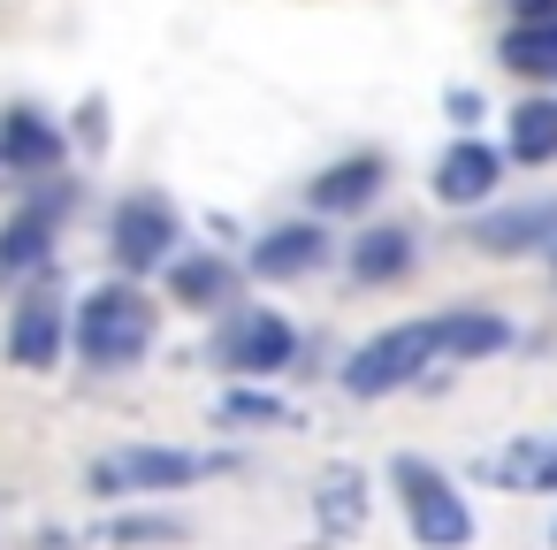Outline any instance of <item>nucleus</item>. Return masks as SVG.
<instances>
[{
    "label": "nucleus",
    "instance_id": "1",
    "mask_svg": "<svg viewBox=\"0 0 557 550\" xmlns=\"http://www.w3.org/2000/svg\"><path fill=\"white\" fill-rule=\"evenodd\" d=\"M146 344H153V306H146L138 283H100L77 306V352L92 367H131Z\"/></svg>",
    "mask_w": 557,
    "mask_h": 550
},
{
    "label": "nucleus",
    "instance_id": "2",
    "mask_svg": "<svg viewBox=\"0 0 557 550\" xmlns=\"http://www.w3.org/2000/svg\"><path fill=\"white\" fill-rule=\"evenodd\" d=\"M435 359H450V352H443V321H405V329H389V337H374V344L351 352L344 390H351V398H382V390H405V382H412L420 367H435Z\"/></svg>",
    "mask_w": 557,
    "mask_h": 550
},
{
    "label": "nucleus",
    "instance_id": "3",
    "mask_svg": "<svg viewBox=\"0 0 557 550\" xmlns=\"http://www.w3.org/2000/svg\"><path fill=\"white\" fill-rule=\"evenodd\" d=\"M389 481H397L405 520H412V535H420L428 550H466V542H473V512H466V497H458L428 459H397Z\"/></svg>",
    "mask_w": 557,
    "mask_h": 550
},
{
    "label": "nucleus",
    "instance_id": "4",
    "mask_svg": "<svg viewBox=\"0 0 557 550\" xmlns=\"http://www.w3.org/2000/svg\"><path fill=\"white\" fill-rule=\"evenodd\" d=\"M222 459H199V451H153V443H131V451H108L92 466V489L100 497H131V489H191L199 474H214Z\"/></svg>",
    "mask_w": 557,
    "mask_h": 550
},
{
    "label": "nucleus",
    "instance_id": "5",
    "mask_svg": "<svg viewBox=\"0 0 557 550\" xmlns=\"http://www.w3.org/2000/svg\"><path fill=\"white\" fill-rule=\"evenodd\" d=\"M290 321L283 314H268V306H237L230 321H222V337H214V359L222 367H237V375H275V367H290Z\"/></svg>",
    "mask_w": 557,
    "mask_h": 550
},
{
    "label": "nucleus",
    "instance_id": "6",
    "mask_svg": "<svg viewBox=\"0 0 557 550\" xmlns=\"http://www.w3.org/2000/svg\"><path fill=\"white\" fill-rule=\"evenodd\" d=\"M169 245H176V207H169V199L138 192V199L115 207V260H123V268H161Z\"/></svg>",
    "mask_w": 557,
    "mask_h": 550
},
{
    "label": "nucleus",
    "instance_id": "7",
    "mask_svg": "<svg viewBox=\"0 0 557 550\" xmlns=\"http://www.w3.org/2000/svg\"><path fill=\"white\" fill-rule=\"evenodd\" d=\"M496 184H504V154L481 146V138H458V146L435 161V199H443V207H481Z\"/></svg>",
    "mask_w": 557,
    "mask_h": 550
},
{
    "label": "nucleus",
    "instance_id": "8",
    "mask_svg": "<svg viewBox=\"0 0 557 550\" xmlns=\"http://www.w3.org/2000/svg\"><path fill=\"white\" fill-rule=\"evenodd\" d=\"M54 352H62V306L39 291V298H24V306H16L9 359H16V367H54Z\"/></svg>",
    "mask_w": 557,
    "mask_h": 550
},
{
    "label": "nucleus",
    "instance_id": "9",
    "mask_svg": "<svg viewBox=\"0 0 557 550\" xmlns=\"http://www.w3.org/2000/svg\"><path fill=\"white\" fill-rule=\"evenodd\" d=\"M374 192H382V161H374V154L336 161L329 176H313V215H351V207H367Z\"/></svg>",
    "mask_w": 557,
    "mask_h": 550
},
{
    "label": "nucleus",
    "instance_id": "10",
    "mask_svg": "<svg viewBox=\"0 0 557 550\" xmlns=\"http://www.w3.org/2000/svg\"><path fill=\"white\" fill-rule=\"evenodd\" d=\"M542 237H557V207H549V199H542V207H504V215H488V222L473 230L481 253H527V245H542Z\"/></svg>",
    "mask_w": 557,
    "mask_h": 550
},
{
    "label": "nucleus",
    "instance_id": "11",
    "mask_svg": "<svg viewBox=\"0 0 557 550\" xmlns=\"http://www.w3.org/2000/svg\"><path fill=\"white\" fill-rule=\"evenodd\" d=\"M329 260V237L321 230H275L268 245H252V276H306V268H321Z\"/></svg>",
    "mask_w": 557,
    "mask_h": 550
},
{
    "label": "nucleus",
    "instance_id": "12",
    "mask_svg": "<svg viewBox=\"0 0 557 550\" xmlns=\"http://www.w3.org/2000/svg\"><path fill=\"white\" fill-rule=\"evenodd\" d=\"M488 474H496L504 489H557V436H527V443L496 451Z\"/></svg>",
    "mask_w": 557,
    "mask_h": 550
},
{
    "label": "nucleus",
    "instance_id": "13",
    "mask_svg": "<svg viewBox=\"0 0 557 550\" xmlns=\"http://www.w3.org/2000/svg\"><path fill=\"white\" fill-rule=\"evenodd\" d=\"M504 62L519 77H557V16H527L511 39H504Z\"/></svg>",
    "mask_w": 557,
    "mask_h": 550
},
{
    "label": "nucleus",
    "instance_id": "14",
    "mask_svg": "<svg viewBox=\"0 0 557 550\" xmlns=\"http://www.w3.org/2000/svg\"><path fill=\"white\" fill-rule=\"evenodd\" d=\"M0 154H9L16 169H47V161L62 154V131H47L32 108H16V115H9V131H0Z\"/></svg>",
    "mask_w": 557,
    "mask_h": 550
},
{
    "label": "nucleus",
    "instance_id": "15",
    "mask_svg": "<svg viewBox=\"0 0 557 550\" xmlns=\"http://www.w3.org/2000/svg\"><path fill=\"white\" fill-rule=\"evenodd\" d=\"M405 260H412V237H405V230H367V237L351 245V268H359L367 283H389V276H405Z\"/></svg>",
    "mask_w": 557,
    "mask_h": 550
},
{
    "label": "nucleus",
    "instance_id": "16",
    "mask_svg": "<svg viewBox=\"0 0 557 550\" xmlns=\"http://www.w3.org/2000/svg\"><path fill=\"white\" fill-rule=\"evenodd\" d=\"M169 283H176V298H191V306H222V298H230V260L191 253V260L169 268Z\"/></svg>",
    "mask_w": 557,
    "mask_h": 550
},
{
    "label": "nucleus",
    "instance_id": "17",
    "mask_svg": "<svg viewBox=\"0 0 557 550\" xmlns=\"http://www.w3.org/2000/svg\"><path fill=\"white\" fill-rule=\"evenodd\" d=\"M47 230H54V199L32 207V215H16L9 230H0V268H32V260H47Z\"/></svg>",
    "mask_w": 557,
    "mask_h": 550
},
{
    "label": "nucleus",
    "instance_id": "18",
    "mask_svg": "<svg viewBox=\"0 0 557 550\" xmlns=\"http://www.w3.org/2000/svg\"><path fill=\"white\" fill-rule=\"evenodd\" d=\"M504 344V321L496 314H443V352L450 359H481Z\"/></svg>",
    "mask_w": 557,
    "mask_h": 550
},
{
    "label": "nucleus",
    "instance_id": "19",
    "mask_svg": "<svg viewBox=\"0 0 557 550\" xmlns=\"http://www.w3.org/2000/svg\"><path fill=\"white\" fill-rule=\"evenodd\" d=\"M511 154L519 161H549L557 154V108H519L511 115Z\"/></svg>",
    "mask_w": 557,
    "mask_h": 550
},
{
    "label": "nucleus",
    "instance_id": "20",
    "mask_svg": "<svg viewBox=\"0 0 557 550\" xmlns=\"http://www.w3.org/2000/svg\"><path fill=\"white\" fill-rule=\"evenodd\" d=\"M321 520H329V535L359 527V474H351V466H329V481H321Z\"/></svg>",
    "mask_w": 557,
    "mask_h": 550
},
{
    "label": "nucleus",
    "instance_id": "21",
    "mask_svg": "<svg viewBox=\"0 0 557 550\" xmlns=\"http://www.w3.org/2000/svg\"><path fill=\"white\" fill-rule=\"evenodd\" d=\"M222 420H283V405H268V398H230Z\"/></svg>",
    "mask_w": 557,
    "mask_h": 550
},
{
    "label": "nucleus",
    "instance_id": "22",
    "mask_svg": "<svg viewBox=\"0 0 557 550\" xmlns=\"http://www.w3.org/2000/svg\"><path fill=\"white\" fill-rule=\"evenodd\" d=\"M123 542H176V527H169V520H131Z\"/></svg>",
    "mask_w": 557,
    "mask_h": 550
}]
</instances>
